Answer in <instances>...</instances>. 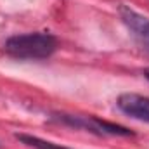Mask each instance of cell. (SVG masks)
I'll return each instance as SVG.
<instances>
[{
  "label": "cell",
  "instance_id": "52a82bcc",
  "mask_svg": "<svg viewBox=\"0 0 149 149\" xmlns=\"http://www.w3.org/2000/svg\"><path fill=\"white\" fill-rule=\"evenodd\" d=\"M0 149H2V146H0Z\"/></svg>",
  "mask_w": 149,
  "mask_h": 149
},
{
  "label": "cell",
  "instance_id": "5b68a950",
  "mask_svg": "<svg viewBox=\"0 0 149 149\" xmlns=\"http://www.w3.org/2000/svg\"><path fill=\"white\" fill-rule=\"evenodd\" d=\"M16 139L21 141L24 146L33 149H71V148H66V146H61V144H56L52 141L40 139L37 135H28V134H16Z\"/></svg>",
  "mask_w": 149,
  "mask_h": 149
},
{
  "label": "cell",
  "instance_id": "3957f363",
  "mask_svg": "<svg viewBox=\"0 0 149 149\" xmlns=\"http://www.w3.org/2000/svg\"><path fill=\"white\" fill-rule=\"evenodd\" d=\"M118 14H120L121 23L127 26V30L135 37V40L146 50H149V17L134 10L128 5H120Z\"/></svg>",
  "mask_w": 149,
  "mask_h": 149
},
{
  "label": "cell",
  "instance_id": "277c9868",
  "mask_svg": "<svg viewBox=\"0 0 149 149\" xmlns=\"http://www.w3.org/2000/svg\"><path fill=\"white\" fill-rule=\"evenodd\" d=\"M116 106L127 116L149 123V97L135 92H125L116 99Z\"/></svg>",
  "mask_w": 149,
  "mask_h": 149
},
{
  "label": "cell",
  "instance_id": "7a4b0ae2",
  "mask_svg": "<svg viewBox=\"0 0 149 149\" xmlns=\"http://www.w3.org/2000/svg\"><path fill=\"white\" fill-rule=\"evenodd\" d=\"M52 120L73 127V128H80L95 135H111V137H132L134 132L128 130L123 125L113 123L108 120H101L97 116H78V114H66V113H57L52 114Z\"/></svg>",
  "mask_w": 149,
  "mask_h": 149
},
{
  "label": "cell",
  "instance_id": "6da1fadb",
  "mask_svg": "<svg viewBox=\"0 0 149 149\" xmlns=\"http://www.w3.org/2000/svg\"><path fill=\"white\" fill-rule=\"evenodd\" d=\"M59 47L57 38L49 31H31V33H19L12 35L5 40L3 50L16 57V59H49Z\"/></svg>",
  "mask_w": 149,
  "mask_h": 149
},
{
  "label": "cell",
  "instance_id": "8992f818",
  "mask_svg": "<svg viewBox=\"0 0 149 149\" xmlns=\"http://www.w3.org/2000/svg\"><path fill=\"white\" fill-rule=\"evenodd\" d=\"M142 73H144V76H146V78H148V80H149V68H146V70H144Z\"/></svg>",
  "mask_w": 149,
  "mask_h": 149
}]
</instances>
